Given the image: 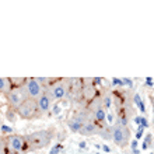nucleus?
<instances>
[{
    "instance_id": "1",
    "label": "nucleus",
    "mask_w": 154,
    "mask_h": 154,
    "mask_svg": "<svg viewBox=\"0 0 154 154\" xmlns=\"http://www.w3.org/2000/svg\"><path fill=\"white\" fill-rule=\"evenodd\" d=\"M55 137V129H41L32 133L25 134L27 143H28V150H42L45 147H48L51 142Z\"/></svg>"
},
{
    "instance_id": "2",
    "label": "nucleus",
    "mask_w": 154,
    "mask_h": 154,
    "mask_svg": "<svg viewBox=\"0 0 154 154\" xmlns=\"http://www.w3.org/2000/svg\"><path fill=\"white\" fill-rule=\"evenodd\" d=\"M45 91L51 95L53 101H60V100L69 95L70 80L69 79H56Z\"/></svg>"
},
{
    "instance_id": "3",
    "label": "nucleus",
    "mask_w": 154,
    "mask_h": 154,
    "mask_svg": "<svg viewBox=\"0 0 154 154\" xmlns=\"http://www.w3.org/2000/svg\"><path fill=\"white\" fill-rule=\"evenodd\" d=\"M16 114L25 121H32V119H38L42 116V114L39 112V108H38L37 100H34V98H27L16 109Z\"/></svg>"
},
{
    "instance_id": "4",
    "label": "nucleus",
    "mask_w": 154,
    "mask_h": 154,
    "mask_svg": "<svg viewBox=\"0 0 154 154\" xmlns=\"http://www.w3.org/2000/svg\"><path fill=\"white\" fill-rule=\"evenodd\" d=\"M130 129L129 126H122L115 122V125H112V142L121 149L129 146L130 143Z\"/></svg>"
},
{
    "instance_id": "5",
    "label": "nucleus",
    "mask_w": 154,
    "mask_h": 154,
    "mask_svg": "<svg viewBox=\"0 0 154 154\" xmlns=\"http://www.w3.org/2000/svg\"><path fill=\"white\" fill-rule=\"evenodd\" d=\"M7 140V147L8 150L11 151L13 154H25L28 150V143H27V139L23 134H17L13 133L10 136L6 137Z\"/></svg>"
},
{
    "instance_id": "6",
    "label": "nucleus",
    "mask_w": 154,
    "mask_h": 154,
    "mask_svg": "<svg viewBox=\"0 0 154 154\" xmlns=\"http://www.w3.org/2000/svg\"><path fill=\"white\" fill-rule=\"evenodd\" d=\"M6 98H7V102H8V105H10V108L16 111L17 108L28 98V94H27L24 85H23V87L11 88V91L6 95Z\"/></svg>"
},
{
    "instance_id": "7",
    "label": "nucleus",
    "mask_w": 154,
    "mask_h": 154,
    "mask_svg": "<svg viewBox=\"0 0 154 154\" xmlns=\"http://www.w3.org/2000/svg\"><path fill=\"white\" fill-rule=\"evenodd\" d=\"M24 88L27 91V94H28V98H34V100H38L45 93V90L42 88V85L38 83L35 77H27Z\"/></svg>"
},
{
    "instance_id": "8",
    "label": "nucleus",
    "mask_w": 154,
    "mask_h": 154,
    "mask_svg": "<svg viewBox=\"0 0 154 154\" xmlns=\"http://www.w3.org/2000/svg\"><path fill=\"white\" fill-rule=\"evenodd\" d=\"M83 88H81V97L87 102H90L93 98L97 97V88L93 84V79H81Z\"/></svg>"
},
{
    "instance_id": "9",
    "label": "nucleus",
    "mask_w": 154,
    "mask_h": 154,
    "mask_svg": "<svg viewBox=\"0 0 154 154\" xmlns=\"http://www.w3.org/2000/svg\"><path fill=\"white\" fill-rule=\"evenodd\" d=\"M37 104H38V108H39V112L44 115V114H46V112H49V111L52 109L53 100L51 98V95L45 91V93L37 100Z\"/></svg>"
},
{
    "instance_id": "10",
    "label": "nucleus",
    "mask_w": 154,
    "mask_h": 154,
    "mask_svg": "<svg viewBox=\"0 0 154 154\" xmlns=\"http://www.w3.org/2000/svg\"><path fill=\"white\" fill-rule=\"evenodd\" d=\"M100 133V125H97L94 121H90V122H85L81 130L79 132V134L81 136H85V137H91V136H98Z\"/></svg>"
},
{
    "instance_id": "11",
    "label": "nucleus",
    "mask_w": 154,
    "mask_h": 154,
    "mask_svg": "<svg viewBox=\"0 0 154 154\" xmlns=\"http://www.w3.org/2000/svg\"><path fill=\"white\" fill-rule=\"evenodd\" d=\"M91 115H93V119L97 125L102 126L106 123V111L104 109V106H100V108H97L95 111H93Z\"/></svg>"
},
{
    "instance_id": "12",
    "label": "nucleus",
    "mask_w": 154,
    "mask_h": 154,
    "mask_svg": "<svg viewBox=\"0 0 154 154\" xmlns=\"http://www.w3.org/2000/svg\"><path fill=\"white\" fill-rule=\"evenodd\" d=\"M98 136L102 139V140H112V126H109L108 123L100 126V133Z\"/></svg>"
},
{
    "instance_id": "13",
    "label": "nucleus",
    "mask_w": 154,
    "mask_h": 154,
    "mask_svg": "<svg viewBox=\"0 0 154 154\" xmlns=\"http://www.w3.org/2000/svg\"><path fill=\"white\" fill-rule=\"evenodd\" d=\"M67 128L70 129V132H72V133H79V132L81 130V128H83V123H81L77 118L72 116L69 121H67Z\"/></svg>"
},
{
    "instance_id": "14",
    "label": "nucleus",
    "mask_w": 154,
    "mask_h": 154,
    "mask_svg": "<svg viewBox=\"0 0 154 154\" xmlns=\"http://www.w3.org/2000/svg\"><path fill=\"white\" fill-rule=\"evenodd\" d=\"M11 81H10V77H0V93L7 95L10 91H11Z\"/></svg>"
},
{
    "instance_id": "15",
    "label": "nucleus",
    "mask_w": 154,
    "mask_h": 154,
    "mask_svg": "<svg viewBox=\"0 0 154 154\" xmlns=\"http://www.w3.org/2000/svg\"><path fill=\"white\" fill-rule=\"evenodd\" d=\"M133 102H134V105L137 106L139 111H140L143 115L146 114V105H144V102H143V100L140 98V95H139L137 93L133 95Z\"/></svg>"
},
{
    "instance_id": "16",
    "label": "nucleus",
    "mask_w": 154,
    "mask_h": 154,
    "mask_svg": "<svg viewBox=\"0 0 154 154\" xmlns=\"http://www.w3.org/2000/svg\"><path fill=\"white\" fill-rule=\"evenodd\" d=\"M25 77H11L10 81H11V87L13 88H17V87H23L25 84Z\"/></svg>"
},
{
    "instance_id": "17",
    "label": "nucleus",
    "mask_w": 154,
    "mask_h": 154,
    "mask_svg": "<svg viewBox=\"0 0 154 154\" xmlns=\"http://www.w3.org/2000/svg\"><path fill=\"white\" fill-rule=\"evenodd\" d=\"M111 100H112V95H109V94H105L104 97H102V106H104V109H108V108H111Z\"/></svg>"
},
{
    "instance_id": "18",
    "label": "nucleus",
    "mask_w": 154,
    "mask_h": 154,
    "mask_svg": "<svg viewBox=\"0 0 154 154\" xmlns=\"http://www.w3.org/2000/svg\"><path fill=\"white\" fill-rule=\"evenodd\" d=\"M150 144H151V133H147L146 137H144V142H143V144H142V149L143 150H147V149L150 147Z\"/></svg>"
},
{
    "instance_id": "19",
    "label": "nucleus",
    "mask_w": 154,
    "mask_h": 154,
    "mask_svg": "<svg viewBox=\"0 0 154 154\" xmlns=\"http://www.w3.org/2000/svg\"><path fill=\"white\" fill-rule=\"evenodd\" d=\"M0 132L3 134H8V136H10V134H13V128L11 126H7V125H2L0 126Z\"/></svg>"
},
{
    "instance_id": "20",
    "label": "nucleus",
    "mask_w": 154,
    "mask_h": 154,
    "mask_svg": "<svg viewBox=\"0 0 154 154\" xmlns=\"http://www.w3.org/2000/svg\"><path fill=\"white\" fill-rule=\"evenodd\" d=\"M6 149H7V140H6V137L0 136V154H4Z\"/></svg>"
},
{
    "instance_id": "21",
    "label": "nucleus",
    "mask_w": 154,
    "mask_h": 154,
    "mask_svg": "<svg viewBox=\"0 0 154 154\" xmlns=\"http://www.w3.org/2000/svg\"><path fill=\"white\" fill-rule=\"evenodd\" d=\"M111 84H112V87H118V88L123 87L122 79H118V77H112V80H111Z\"/></svg>"
},
{
    "instance_id": "22",
    "label": "nucleus",
    "mask_w": 154,
    "mask_h": 154,
    "mask_svg": "<svg viewBox=\"0 0 154 154\" xmlns=\"http://www.w3.org/2000/svg\"><path fill=\"white\" fill-rule=\"evenodd\" d=\"M122 83H123V87H128V88H132V87H133V80H132V79L123 77V79H122Z\"/></svg>"
},
{
    "instance_id": "23",
    "label": "nucleus",
    "mask_w": 154,
    "mask_h": 154,
    "mask_svg": "<svg viewBox=\"0 0 154 154\" xmlns=\"http://www.w3.org/2000/svg\"><path fill=\"white\" fill-rule=\"evenodd\" d=\"M144 128H142V126H137V130H136V140H139V139H142L143 133H144Z\"/></svg>"
},
{
    "instance_id": "24",
    "label": "nucleus",
    "mask_w": 154,
    "mask_h": 154,
    "mask_svg": "<svg viewBox=\"0 0 154 154\" xmlns=\"http://www.w3.org/2000/svg\"><path fill=\"white\" fill-rule=\"evenodd\" d=\"M140 126H142V128H144V129H147V128H149V121H147L146 116H140Z\"/></svg>"
},
{
    "instance_id": "25",
    "label": "nucleus",
    "mask_w": 154,
    "mask_h": 154,
    "mask_svg": "<svg viewBox=\"0 0 154 154\" xmlns=\"http://www.w3.org/2000/svg\"><path fill=\"white\" fill-rule=\"evenodd\" d=\"M60 150H62V144H60V143H57L56 146L51 150V153H49V154H59V151H60Z\"/></svg>"
},
{
    "instance_id": "26",
    "label": "nucleus",
    "mask_w": 154,
    "mask_h": 154,
    "mask_svg": "<svg viewBox=\"0 0 154 154\" xmlns=\"http://www.w3.org/2000/svg\"><path fill=\"white\" fill-rule=\"evenodd\" d=\"M14 112H16V111H13V112H11V108L7 111V121H10V122L16 121V119H14Z\"/></svg>"
},
{
    "instance_id": "27",
    "label": "nucleus",
    "mask_w": 154,
    "mask_h": 154,
    "mask_svg": "<svg viewBox=\"0 0 154 154\" xmlns=\"http://www.w3.org/2000/svg\"><path fill=\"white\" fill-rule=\"evenodd\" d=\"M144 85H146V87H154V79L147 77L146 81H144Z\"/></svg>"
},
{
    "instance_id": "28",
    "label": "nucleus",
    "mask_w": 154,
    "mask_h": 154,
    "mask_svg": "<svg viewBox=\"0 0 154 154\" xmlns=\"http://www.w3.org/2000/svg\"><path fill=\"white\" fill-rule=\"evenodd\" d=\"M93 84H94V87L101 85L102 84V79H101V77H94V79H93Z\"/></svg>"
},
{
    "instance_id": "29",
    "label": "nucleus",
    "mask_w": 154,
    "mask_h": 154,
    "mask_svg": "<svg viewBox=\"0 0 154 154\" xmlns=\"http://www.w3.org/2000/svg\"><path fill=\"white\" fill-rule=\"evenodd\" d=\"M150 102H151V108H153V122H151V125H153V132H154V95H150Z\"/></svg>"
},
{
    "instance_id": "30",
    "label": "nucleus",
    "mask_w": 154,
    "mask_h": 154,
    "mask_svg": "<svg viewBox=\"0 0 154 154\" xmlns=\"http://www.w3.org/2000/svg\"><path fill=\"white\" fill-rule=\"evenodd\" d=\"M60 106H59V105H55V106H52V114L53 115H59V114H60Z\"/></svg>"
},
{
    "instance_id": "31",
    "label": "nucleus",
    "mask_w": 154,
    "mask_h": 154,
    "mask_svg": "<svg viewBox=\"0 0 154 154\" xmlns=\"http://www.w3.org/2000/svg\"><path fill=\"white\" fill-rule=\"evenodd\" d=\"M130 147H132V150H134V149H137V146H139V142L134 139V140H130Z\"/></svg>"
},
{
    "instance_id": "32",
    "label": "nucleus",
    "mask_w": 154,
    "mask_h": 154,
    "mask_svg": "<svg viewBox=\"0 0 154 154\" xmlns=\"http://www.w3.org/2000/svg\"><path fill=\"white\" fill-rule=\"evenodd\" d=\"M101 149L104 151H105V153H111V149L108 146H106V144H101Z\"/></svg>"
},
{
    "instance_id": "33",
    "label": "nucleus",
    "mask_w": 154,
    "mask_h": 154,
    "mask_svg": "<svg viewBox=\"0 0 154 154\" xmlns=\"http://www.w3.org/2000/svg\"><path fill=\"white\" fill-rule=\"evenodd\" d=\"M134 123L137 126H140V116H134Z\"/></svg>"
},
{
    "instance_id": "34",
    "label": "nucleus",
    "mask_w": 154,
    "mask_h": 154,
    "mask_svg": "<svg viewBox=\"0 0 154 154\" xmlns=\"http://www.w3.org/2000/svg\"><path fill=\"white\" fill-rule=\"evenodd\" d=\"M79 147L80 149H85V142H80L79 143Z\"/></svg>"
},
{
    "instance_id": "35",
    "label": "nucleus",
    "mask_w": 154,
    "mask_h": 154,
    "mask_svg": "<svg viewBox=\"0 0 154 154\" xmlns=\"http://www.w3.org/2000/svg\"><path fill=\"white\" fill-rule=\"evenodd\" d=\"M132 153L133 154H140V150H139V149H134V150H132Z\"/></svg>"
},
{
    "instance_id": "36",
    "label": "nucleus",
    "mask_w": 154,
    "mask_h": 154,
    "mask_svg": "<svg viewBox=\"0 0 154 154\" xmlns=\"http://www.w3.org/2000/svg\"><path fill=\"white\" fill-rule=\"evenodd\" d=\"M97 154H100V153H97Z\"/></svg>"
}]
</instances>
